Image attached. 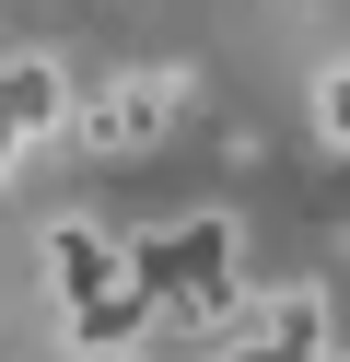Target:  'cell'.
<instances>
[{
	"label": "cell",
	"mask_w": 350,
	"mask_h": 362,
	"mask_svg": "<svg viewBox=\"0 0 350 362\" xmlns=\"http://www.w3.org/2000/svg\"><path fill=\"white\" fill-rule=\"evenodd\" d=\"M257 351H339V315H327V292H315V281L257 292Z\"/></svg>",
	"instance_id": "4"
},
{
	"label": "cell",
	"mask_w": 350,
	"mask_h": 362,
	"mask_svg": "<svg viewBox=\"0 0 350 362\" xmlns=\"http://www.w3.org/2000/svg\"><path fill=\"white\" fill-rule=\"evenodd\" d=\"M315 141H327V152H350V59L315 82Z\"/></svg>",
	"instance_id": "5"
},
{
	"label": "cell",
	"mask_w": 350,
	"mask_h": 362,
	"mask_svg": "<svg viewBox=\"0 0 350 362\" xmlns=\"http://www.w3.org/2000/svg\"><path fill=\"white\" fill-rule=\"evenodd\" d=\"M339 245H350V234H339Z\"/></svg>",
	"instance_id": "6"
},
{
	"label": "cell",
	"mask_w": 350,
	"mask_h": 362,
	"mask_svg": "<svg viewBox=\"0 0 350 362\" xmlns=\"http://www.w3.org/2000/svg\"><path fill=\"white\" fill-rule=\"evenodd\" d=\"M187 94H199V82H187L175 59H152V71L105 82L93 105H70V129H59V141H70V152H93V164H140V152H152L163 129L187 117Z\"/></svg>",
	"instance_id": "1"
},
{
	"label": "cell",
	"mask_w": 350,
	"mask_h": 362,
	"mask_svg": "<svg viewBox=\"0 0 350 362\" xmlns=\"http://www.w3.org/2000/svg\"><path fill=\"white\" fill-rule=\"evenodd\" d=\"M35 245H47V292H59V315H70V327H82V315H105L117 292H140L129 234H117V222H93V211H59Z\"/></svg>",
	"instance_id": "2"
},
{
	"label": "cell",
	"mask_w": 350,
	"mask_h": 362,
	"mask_svg": "<svg viewBox=\"0 0 350 362\" xmlns=\"http://www.w3.org/2000/svg\"><path fill=\"white\" fill-rule=\"evenodd\" d=\"M0 117L35 129V141H59V129H70V71L47 47H0Z\"/></svg>",
	"instance_id": "3"
}]
</instances>
